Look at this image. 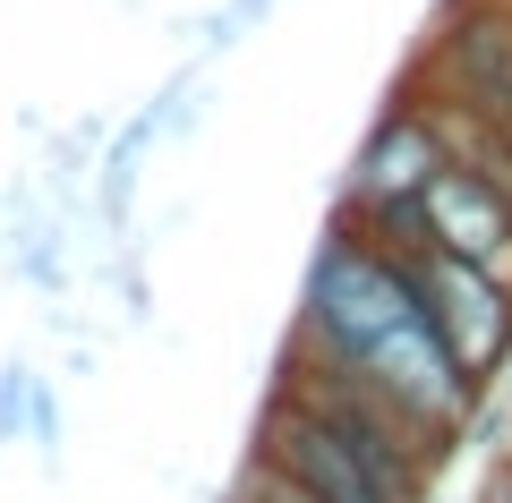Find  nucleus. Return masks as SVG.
<instances>
[{
    "mask_svg": "<svg viewBox=\"0 0 512 503\" xmlns=\"http://www.w3.org/2000/svg\"><path fill=\"white\" fill-rule=\"evenodd\" d=\"M291 342L308 359L342 367V376L376 384L384 401H402L436 444H461L478 427V410H487V393L453 367L444 333L427 324L419 290L402 273V248H384L350 214H333L325 239H316V256H308V290H299Z\"/></svg>",
    "mask_w": 512,
    "mask_h": 503,
    "instance_id": "1",
    "label": "nucleus"
},
{
    "mask_svg": "<svg viewBox=\"0 0 512 503\" xmlns=\"http://www.w3.org/2000/svg\"><path fill=\"white\" fill-rule=\"evenodd\" d=\"M444 162H453V145H444V120L427 94H402V103H384V120L367 128L359 162H350L342 180V205L333 214H350L359 231H376L384 248H419V197L427 180H436Z\"/></svg>",
    "mask_w": 512,
    "mask_h": 503,
    "instance_id": "2",
    "label": "nucleus"
},
{
    "mask_svg": "<svg viewBox=\"0 0 512 503\" xmlns=\"http://www.w3.org/2000/svg\"><path fill=\"white\" fill-rule=\"evenodd\" d=\"M402 273L410 290H419L427 324L444 333V350H453V367L487 393L495 376L512 367V282L487 265H470V256H444V248H402Z\"/></svg>",
    "mask_w": 512,
    "mask_h": 503,
    "instance_id": "3",
    "label": "nucleus"
},
{
    "mask_svg": "<svg viewBox=\"0 0 512 503\" xmlns=\"http://www.w3.org/2000/svg\"><path fill=\"white\" fill-rule=\"evenodd\" d=\"M248 461L282 469V478H291L299 495H316V503H410L402 486H393L376 461H367V452H350V435H333L325 418H316L308 401H291V393L265 401Z\"/></svg>",
    "mask_w": 512,
    "mask_h": 503,
    "instance_id": "4",
    "label": "nucleus"
},
{
    "mask_svg": "<svg viewBox=\"0 0 512 503\" xmlns=\"http://www.w3.org/2000/svg\"><path fill=\"white\" fill-rule=\"evenodd\" d=\"M419 231H427V248L470 256V265H487V273L512 282V197L478 171V162H444L436 180H427Z\"/></svg>",
    "mask_w": 512,
    "mask_h": 503,
    "instance_id": "5",
    "label": "nucleus"
},
{
    "mask_svg": "<svg viewBox=\"0 0 512 503\" xmlns=\"http://www.w3.org/2000/svg\"><path fill=\"white\" fill-rule=\"evenodd\" d=\"M154 145H163V120H154V111H137V120L120 128V137L103 145V154H94V205H103V222L111 231H120L128 222V205H137V171H146V154Z\"/></svg>",
    "mask_w": 512,
    "mask_h": 503,
    "instance_id": "6",
    "label": "nucleus"
},
{
    "mask_svg": "<svg viewBox=\"0 0 512 503\" xmlns=\"http://www.w3.org/2000/svg\"><path fill=\"white\" fill-rule=\"evenodd\" d=\"M231 503H316V495H299L282 469H265V461H239V486H231Z\"/></svg>",
    "mask_w": 512,
    "mask_h": 503,
    "instance_id": "7",
    "label": "nucleus"
},
{
    "mask_svg": "<svg viewBox=\"0 0 512 503\" xmlns=\"http://www.w3.org/2000/svg\"><path fill=\"white\" fill-rule=\"evenodd\" d=\"M35 384H43V376H26V367H0V435H18V427H26V410H35Z\"/></svg>",
    "mask_w": 512,
    "mask_h": 503,
    "instance_id": "8",
    "label": "nucleus"
},
{
    "mask_svg": "<svg viewBox=\"0 0 512 503\" xmlns=\"http://www.w3.org/2000/svg\"><path fill=\"white\" fill-rule=\"evenodd\" d=\"M478 503H512V461H504V469H495V478H487V486H478Z\"/></svg>",
    "mask_w": 512,
    "mask_h": 503,
    "instance_id": "9",
    "label": "nucleus"
},
{
    "mask_svg": "<svg viewBox=\"0 0 512 503\" xmlns=\"http://www.w3.org/2000/svg\"><path fill=\"white\" fill-rule=\"evenodd\" d=\"M504 137H512V120H504Z\"/></svg>",
    "mask_w": 512,
    "mask_h": 503,
    "instance_id": "10",
    "label": "nucleus"
},
{
    "mask_svg": "<svg viewBox=\"0 0 512 503\" xmlns=\"http://www.w3.org/2000/svg\"><path fill=\"white\" fill-rule=\"evenodd\" d=\"M504 9H512V0H504Z\"/></svg>",
    "mask_w": 512,
    "mask_h": 503,
    "instance_id": "11",
    "label": "nucleus"
}]
</instances>
